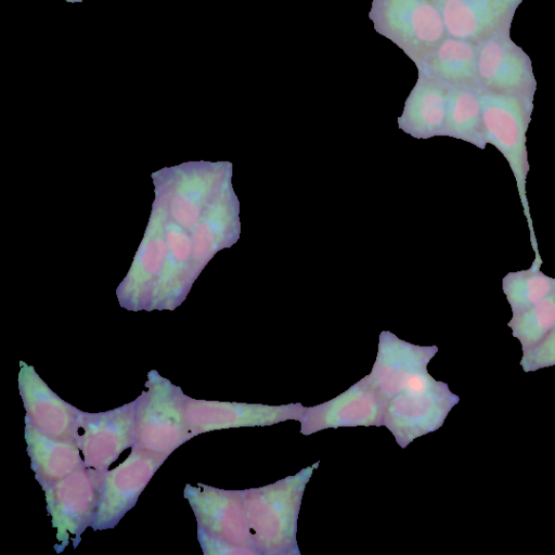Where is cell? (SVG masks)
<instances>
[{
	"label": "cell",
	"mask_w": 555,
	"mask_h": 555,
	"mask_svg": "<svg viewBox=\"0 0 555 555\" xmlns=\"http://www.w3.org/2000/svg\"><path fill=\"white\" fill-rule=\"evenodd\" d=\"M478 95L485 142L495 146L507 160L530 223L526 197V180L529 172L526 133L531 112L529 99L481 88H478Z\"/></svg>",
	"instance_id": "6da1fadb"
},
{
	"label": "cell",
	"mask_w": 555,
	"mask_h": 555,
	"mask_svg": "<svg viewBox=\"0 0 555 555\" xmlns=\"http://www.w3.org/2000/svg\"><path fill=\"white\" fill-rule=\"evenodd\" d=\"M375 29L420 64L444 38L441 13L434 0H373Z\"/></svg>",
	"instance_id": "7a4b0ae2"
},
{
	"label": "cell",
	"mask_w": 555,
	"mask_h": 555,
	"mask_svg": "<svg viewBox=\"0 0 555 555\" xmlns=\"http://www.w3.org/2000/svg\"><path fill=\"white\" fill-rule=\"evenodd\" d=\"M477 80L481 89L528 99L533 81L526 54L496 33L477 47Z\"/></svg>",
	"instance_id": "3957f363"
},
{
	"label": "cell",
	"mask_w": 555,
	"mask_h": 555,
	"mask_svg": "<svg viewBox=\"0 0 555 555\" xmlns=\"http://www.w3.org/2000/svg\"><path fill=\"white\" fill-rule=\"evenodd\" d=\"M446 33L456 39L480 42L496 33L521 0H434Z\"/></svg>",
	"instance_id": "277c9868"
},
{
	"label": "cell",
	"mask_w": 555,
	"mask_h": 555,
	"mask_svg": "<svg viewBox=\"0 0 555 555\" xmlns=\"http://www.w3.org/2000/svg\"><path fill=\"white\" fill-rule=\"evenodd\" d=\"M449 85L418 69V79L412 89L400 128L417 138L443 135L447 116Z\"/></svg>",
	"instance_id": "5b68a950"
},
{
	"label": "cell",
	"mask_w": 555,
	"mask_h": 555,
	"mask_svg": "<svg viewBox=\"0 0 555 555\" xmlns=\"http://www.w3.org/2000/svg\"><path fill=\"white\" fill-rule=\"evenodd\" d=\"M418 69L451 86H475L477 47L469 41L446 38L420 64Z\"/></svg>",
	"instance_id": "8992f818"
},
{
	"label": "cell",
	"mask_w": 555,
	"mask_h": 555,
	"mask_svg": "<svg viewBox=\"0 0 555 555\" xmlns=\"http://www.w3.org/2000/svg\"><path fill=\"white\" fill-rule=\"evenodd\" d=\"M443 135L485 147L478 88L449 85Z\"/></svg>",
	"instance_id": "52a82bcc"
},
{
	"label": "cell",
	"mask_w": 555,
	"mask_h": 555,
	"mask_svg": "<svg viewBox=\"0 0 555 555\" xmlns=\"http://www.w3.org/2000/svg\"><path fill=\"white\" fill-rule=\"evenodd\" d=\"M502 289L512 313H519L543 300L555 289V279L534 266L528 270L507 273L502 279Z\"/></svg>",
	"instance_id": "ba28073f"
},
{
	"label": "cell",
	"mask_w": 555,
	"mask_h": 555,
	"mask_svg": "<svg viewBox=\"0 0 555 555\" xmlns=\"http://www.w3.org/2000/svg\"><path fill=\"white\" fill-rule=\"evenodd\" d=\"M507 325L522 351L541 343L555 328V289L534 306L513 314Z\"/></svg>",
	"instance_id": "9c48e42d"
},
{
	"label": "cell",
	"mask_w": 555,
	"mask_h": 555,
	"mask_svg": "<svg viewBox=\"0 0 555 555\" xmlns=\"http://www.w3.org/2000/svg\"><path fill=\"white\" fill-rule=\"evenodd\" d=\"M519 364L525 372L555 366V328L533 348L522 351Z\"/></svg>",
	"instance_id": "30bf717a"
},
{
	"label": "cell",
	"mask_w": 555,
	"mask_h": 555,
	"mask_svg": "<svg viewBox=\"0 0 555 555\" xmlns=\"http://www.w3.org/2000/svg\"><path fill=\"white\" fill-rule=\"evenodd\" d=\"M171 215L181 225L193 228L197 223L199 208L190 199L176 195L171 201Z\"/></svg>",
	"instance_id": "8fae6325"
},
{
	"label": "cell",
	"mask_w": 555,
	"mask_h": 555,
	"mask_svg": "<svg viewBox=\"0 0 555 555\" xmlns=\"http://www.w3.org/2000/svg\"><path fill=\"white\" fill-rule=\"evenodd\" d=\"M167 244L163 240H154L146 245L141 258L145 271L151 274L159 272L167 255Z\"/></svg>",
	"instance_id": "7c38bea8"
},
{
	"label": "cell",
	"mask_w": 555,
	"mask_h": 555,
	"mask_svg": "<svg viewBox=\"0 0 555 555\" xmlns=\"http://www.w3.org/2000/svg\"><path fill=\"white\" fill-rule=\"evenodd\" d=\"M214 233L208 223L202 222L193 234V254L196 258H205L214 245Z\"/></svg>",
	"instance_id": "4fadbf2b"
},
{
	"label": "cell",
	"mask_w": 555,
	"mask_h": 555,
	"mask_svg": "<svg viewBox=\"0 0 555 555\" xmlns=\"http://www.w3.org/2000/svg\"><path fill=\"white\" fill-rule=\"evenodd\" d=\"M166 238L170 251L177 260L183 261L188 259L191 253V241L188 235L172 230L167 233Z\"/></svg>",
	"instance_id": "5bb4252c"
},
{
	"label": "cell",
	"mask_w": 555,
	"mask_h": 555,
	"mask_svg": "<svg viewBox=\"0 0 555 555\" xmlns=\"http://www.w3.org/2000/svg\"><path fill=\"white\" fill-rule=\"evenodd\" d=\"M65 1L74 3V2H82L83 0H65Z\"/></svg>",
	"instance_id": "9a60e30c"
}]
</instances>
